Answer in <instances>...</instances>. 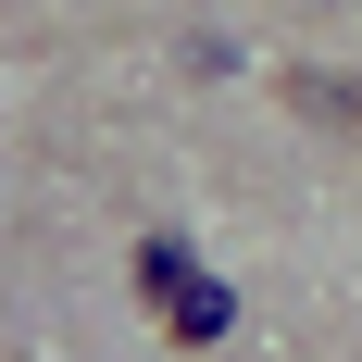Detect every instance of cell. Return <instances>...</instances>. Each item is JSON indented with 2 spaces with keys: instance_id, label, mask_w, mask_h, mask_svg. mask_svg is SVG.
<instances>
[{
  "instance_id": "cell-1",
  "label": "cell",
  "mask_w": 362,
  "mask_h": 362,
  "mask_svg": "<svg viewBox=\"0 0 362 362\" xmlns=\"http://www.w3.org/2000/svg\"><path fill=\"white\" fill-rule=\"evenodd\" d=\"M138 275H150V288H163V300H175V313H163V325H175V337H225V313H238V300H225V288H200V275H187V250H175V238H150V250H138Z\"/></svg>"
},
{
  "instance_id": "cell-2",
  "label": "cell",
  "mask_w": 362,
  "mask_h": 362,
  "mask_svg": "<svg viewBox=\"0 0 362 362\" xmlns=\"http://www.w3.org/2000/svg\"><path fill=\"white\" fill-rule=\"evenodd\" d=\"M288 100L313 112V125H350V138H362V88H350V75H288Z\"/></svg>"
}]
</instances>
